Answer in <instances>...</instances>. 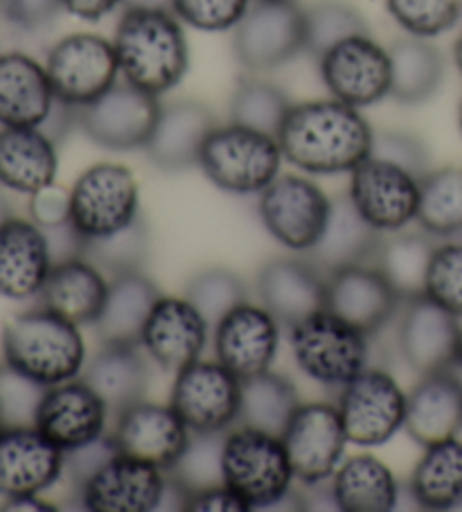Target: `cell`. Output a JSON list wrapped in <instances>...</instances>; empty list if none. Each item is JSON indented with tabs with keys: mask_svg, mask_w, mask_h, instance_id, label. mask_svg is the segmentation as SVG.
Here are the masks:
<instances>
[{
	"mask_svg": "<svg viewBox=\"0 0 462 512\" xmlns=\"http://www.w3.org/2000/svg\"><path fill=\"white\" fill-rule=\"evenodd\" d=\"M163 294L145 271H127L109 282L104 310L95 323L102 343H138L151 310Z\"/></svg>",
	"mask_w": 462,
	"mask_h": 512,
	"instance_id": "836d02e7",
	"label": "cell"
},
{
	"mask_svg": "<svg viewBox=\"0 0 462 512\" xmlns=\"http://www.w3.org/2000/svg\"><path fill=\"white\" fill-rule=\"evenodd\" d=\"M415 222L435 240L462 235V165H444L422 176Z\"/></svg>",
	"mask_w": 462,
	"mask_h": 512,
	"instance_id": "f35d334b",
	"label": "cell"
},
{
	"mask_svg": "<svg viewBox=\"0 0 462 512\" xmlns=\"http://www.w3.org/2000/svg\"><path fill=\"white\" fill-rule=\"evenodd\" d=\"M296 481L321 485L332 479L350 443L341 413L327 402L300 404L280 434Z\"/></svg>",
	"mask_w": 462,
	"mask_h": 512,
	"instance_id": "9a60e30c",
	"label": "cell"
},
{
	"mask_svg": "<svg viewBox=\"0 0 462 512\" xmlns=\"http://www.w3.org/2000/svg\"><path fill=\"white\" fill-rule=\"evenodd\" d=\"M109 413V406L86 379H70L39 395L32 425L68 454L102 440Z\"/></svg>",
	"mask_w": 462,
	"mask_h": 512,
	"instance_id": "e0dca14e",
	"label": "cell"
},
{
	"mask_svg": "<svg viewBox=\"0 0 462 512\" xmlns=\"http://www.w3.org/2000/svg\"><path fill=\"white\" fill-rule=\"evenodd\" d=\"M458 122H460V131H462V107H460V118H458Z\"/></svg>",
	"mask_w": 462,
	"mask_h": 512,
	"instance_id": "94428289",
	"label": "cell"
},
{
	"mask_svg": "<svg viewBox=\"0 0 462 512\" xmlns=\"http://www.w3.org/2000/svg\"><path fill=\"white\" fill-rule=\"evenodd\" d=\"M239 64L251 73L275 70L307 50L305 10L296 0H253L233 34Z\"/></svg>",
	"mask_w": 462,
	"mask_h": 512,
	"instance_id": "ba28073f",
	"label": "cell"
},
{
	"mask_svg": "<svg viewBox=\"0 0 462 512\" xmlns=\"http://www.w3.org/2000/svg\"><path fill=\"white\" fill-rule=\"evenodd\" d=\"M453 61H456V66H458V70L462 73V32L458 34L456 43H453Z\"/></svg>",
	"mask_w": 462,
	"mask_h": 512,
	"instance_id": "6f0895ef",
	"label": "cell"
},
{
	"mask_svg": "<svg viewBox=\"0 0 462 512\" xmlns=\"http://www.w3.org/2000/svg\"><path fill=\"white\" fill-rule=\"evenodd\" d=\"M390 97L406 107L422 104L438 93L444 79V57L429 39L402 37L388 48Z\"/></svg>",
	"mask_w": 462,
	"mask_h": 512,
	"instance_id": "d590c367",
	"label": "cell"
},
{
	"mask_svg": "<svg viewBox=\"0 0 462 512\" xmlns=\"http://www.w3.org/2000/svg\"><path fill=\"white\" fill-rule=\"evenodd\" d=\"M282 161L278 138L230 122L212 129L201 149L199 167L219 190L260 194L278 179Z\"/></svg>",
	"mask_w": 462,
	"mask_h": 512,
	"instance_id": "5b68a950",
	"label": "cell"
},
{
	"mask_svg": "<svg viewBox=\"0 0 462 512\" xmlns=\"http://www.w3.org/2000/svg\"><path fill=\"white\" fill-rule=\"evenodd\" d=\"M377 158H384V161L395 163L404 167L417 179L429 172V149L422 143L420 138L408 134V131H397V129H381L375 131V138H372V154Z\"/></svg>",
	"mask_w": 462,
	"mask_h": 512,
	"instance_id": "c3c4849f",
	"label": "cell"
},
{
	"mask_svg": "<svg viewBox=\"0 0 462 512\" xmlns=\"http://www.w3.org/2000/svg\"><path fill=\"white\" fill-rule=\"evenodd\" d=\"M3 357L10 373L50 388L84 373L86 343L77 323L41 305L5 323Z\"/></svg>",
	"mask_w": 462,
	"mask_h": 512,
	"instance_id": "3957f363",
	"label": "cell"
},
{
	"mask_svg": "<svg viewBox=\"0 0 462 512\" xmlns=\"http://www.w3.org/2000/svg\"><path fill=\"white\" fill-rule=\"evenodd\" d=\"M181 508L190 512H251L224 481L199 485V488L181 485Z\"/></svg>",
	"mask_w": 462,
	"mask_h": 512,
	"instance_id": "681fc988",
	"label": "cell"
},
{
	"mask_svg": "<svg viewBox=\"0 0 462 512\" xmlns=\"http://www.w3.org/2000/svg\"><path fill=\"white\" fill-rule=\"evenodd\" d=\"M170 404L192 436L228 434L242 413V379L217 359H199L176 373Z\"/></svg>",
	"mask_w": 462,
	"mask_h": 512,
	"instance_id": "9c48e42d",
	"label": "cell"
},
{
	"mask_svg": "<svg viewBox=\"0 0 462 512\" xmlns=\"http://www.w3.org/2000/svg\"><path fill=\"white\" fill-rule=\"evenodd\" d=\"M296 384L273 370L242 382V413L239 425L269 431L280 436L300 406Z\"/></svg>",
	"mask_w": 462,
	"mask_h": 512,
	"instance_id": "ab89813d",
	"label": "cell"
},
{
	"mask_svg": "<svg viewBox=\"0 0 462 512\" xmlns=\"http://www.w3.org/2000/svg\"><path fill=\"white\" fill-rule=\"evenodd\" d=\"M307 50L309 55L321 59L327 50L339 46L341 41L370 34V28L357 7L343 0H321L305 7Z\"/></svg>",
	"mask_w": 462,
	"mask_h": 512,
	"instance_id": "b9f144b4",
	"label": "cell"
},
{
	"mask_svg": "<svg viewBox=\"0 0 462 512\" xmlns=\"http://www.w3.org/2000/svg\"><path fill=\"white\" fill-rule=\"evenodd\" d=\"M246 282L235 271L224 267H210L199 271L188 282L185 298L203 314L210 328L224 319L242 303H246Z\"/></svg>",
	"mask_w": 462,
	"mask_h": 512,
	"instance_id": "7bdbcfd3",
	"label": "cell"
},
{
	"mask_svg": "<svg viewBox=\"0 0 462 512\" xmlns=\"http://www.w3.org/2000/svg\"><path fill=\"white\" fill-rule=\"evenodd\" d=\"M257 210L275 242L293 253H309L325 233L332 199L312 179L284 174L260 192Z\"/></svg>",
	"mask_w": 462,
	"mask_h": 512,
	"instance_id": "30bf717a",
	"label": "cell"
},
{
	"mask_svg": "<svg viewBox=\"0 0 462 512\" xmlns=\"http://www.w3.org/2000/svg\"><path fill=\"white\" fill-rule=\"evenodd\" d=\"M293 107L291 97L266 79L244 77L230 97V122L278 136L284 118Z\"/></svg>",
	"mask_w": 462,
	"mask_h": 512,
	"instance_id": "60d3db41",
	"label": "cell"
},
{
	"mask_svg": "<svg viewBox=\"0 0 462 512\" xmlns=\"http://www.w3.org/2000/svg\"><path fill=\"white\" fill-rule=\"evenodd\" d=\"M79 488L91 512H151L163 506L170 483L158 467L115 452Z\"/></svg>",
	"mask_w": 462,
	"mask_h": 512,
	"instance_id": "d6986e66",
	"label": "cell"
},
{
	"mask_svg": "<svg viewBox=\"0 0 462 512\" xmlns=\"http://www.w3.org/2000/svg\"><path fill=\"white\" fill-rule=\"evenodd\" d=\"M10 217H14V215H12L10 201H7V199L3 197V194H0V226H3Z\"/></svg>",
	"mask_w": 462,
	"mask_h": 512,
	"instance_id": "9f6ffc18",
	"label": "cell"
},
{
	"mask_svg": "<svg viewBox=\"0 0 462 512\" xmlns=\"http://www.w3.org/2000/svg\"><path fill=\"white\" fill-rule=\"evenodd\" d=\"M336 409L352 445L381 447L404 429L406 393L386 370L366 368L343 386Z\"/></svg>",
	"mask_w": 462,
	"mask_h": 512,
	"instance_id": "4fadbf2b",
	"label": "cell"
},
{
	"mask_svg": "<svg viewBox=\"0 0 462 512\" xmlns=\"http://www.w3.org/2000/svg\"><path fill=\"white\" fill-rule=\"evenodd\" d=\"M456 366L462 368V328H460V341H458V355H456Z\"/></svg>",
	"mask_w": 462,
	"mask_h": 512,
	"instance_id": "680465c9",
	"label": "cell"
},
{
	"mask_svg": "<svg viewBox=\"0 0 462 512\" xmlns=\"http://www.w3.org/2000/svg\"><path fill=\"white\" fill-rule=\"evenodd\" d=\"M118 454L138 458L163 472H174L192 443V431L172 404L140 400L115 416L109 434Z\"/></svg>",
	"mask_w": 462,
	"mask_h": 512,
	"instance_id": "5bb4252c",
	"label": "cell"
},
{
	"mask_svg": "<svg viewBox=\"0 0 462 512\" xmlns=\"http://www.w3.org/2000/svg\"><path fill=\"white\" fill-rule=\"evenodd\" d=\"M399 298L377 264H350L325 276V310L363 334H377L399 312Z\"/></svg>",
	"mask_w": 462,
	"mask_h": 512,
	"instance_id": "ffe728a7",
	"label": "cell"
},
{
	"mask_svg": "<svg viewBox=\"0 0 462 512\" xmlns=\"http://www.w3.org/2000/svg\"><path fill=\"white\" fill-rule=\"evenodd\" d=\"M426 296L462 319V242L438 244L426 278Z\"/></svg>",
	"mask_w": 462,
	"mask_h": 512,
	"instance_id": "bcb514c9",
	"label": "cell"
},
{
	"mask_svg": "<svg viewBox=\"0 0 462 512\" xmlns=\"http://www.w3.org/2000/svg\"><path fill=\"white\" fill-rule=\"evenodd\" d=\"M433 240L435 237L424 231H397L390 240H381L379 253L372 264H377L404 303L426 296V278H429L433 253L438 249Z\"/></svg>",
	"mask_w": 462,
	"mask_h": 512,
	"instance_id": "74e56055",
	"label": "cell"
},
{
	"mask_svg": "<svg viewBox=\"0 0 462 512\" xmlns=\"http://www.w3.org/2000/svg\"><path fill=\"white\" fill-rule=\"evenodd\" d=\"M161 107L156 95L122 79L95 102L77 109V127L88 140L111 152L145 149Z\"/></svg>",
	"mask_w": 462,
	"mask_h": 512,
	"instance_id": "7c38bea8",
	"label": "cell"
},
{
	"mask_svg": "<svg viewBox=\"0 0 462 512\" xmlns=\"http://www.w3.org/2000/svg\"><path fill=\"white\" fill-rule=\"evenodd\" d=\"M368 334L321 310L289 328V343L298 368L325 386H345L368 368Z\"/></svg>",
	"mask_w": 462,
	"mask_h": 512,
	"instance_id": "8992f818",
	"label": "cell"
},
{
	"mask_svg": "<svg viewBox=\"0 0 462 512\" xmlns=\"http://www.w3.org/2000/svg\"><path fill=\"white\" fill-rule=\"evenodd\" d=\"M253 0H174L181 23L201 32L235 30Z\"/></svg>",
	"mask_w": 462,
	"mask_h": 512,
	"instance_id": "7dc6e473",
	"label": "cell"
},
{
	"mask_svg": "<svg viewBox=\"0 0 462 512\" xmlns=\"http://www.w3.org/2000/svg\"><path fill=\"white\" fill-rule=\"evenodd\" d=\"M55 104L46 64L25 52L0 55V127H43Z\"/></svg>",
	"mask_w": 462,
	"mask_h": 512,
	"instance_id": "f1b7e54d",
	"label": "cell"
},
{
	"mask_svg": "<svg viewBox=\"0 0 462 512\" xmlns=\"http://www.w3.org/2000/svg\"><path fill=\"white\" fill-rule=\"evenodd\" d=\"M221 481L239 494L248 510H266L287 501L293 467L280 436L253 427H237L221 440Z\"/></svg>",
	"mask_w": 462,
	"mask_h": 512,
	"instance_id": "277c9868",
	"label": "cell"
},
{
	"mask_svg": "<svg viewBox=\"0 0 462 512\" xmlns=\"http://www.w3.org/2000/svg\"><path fill=\"white\" fill-rule=\"evenodd\" d=\"M386 5L399 28L422 39L453 30L462 16V0H386Z\"/></svg>",
	"mask_w": 462,
	"mask_h": 512,
	"instance_id": "f6af8a7d",
	"label": "cell"
},
{
	"mask_svg": "<svg viewBox=\"0 0 462 512\" xmlns=\"http://www.w3.org/2000/svg\"><path fill=\"white\" fill-rule=\"evenodd\" d=\"M332 499L343 512H390L397 508L399 481L377 456L357 454L336 467Z\"/></svg>",
	"mask_w": 462,
	"mask_h": 512,
	"instance_id": "e575fe53",
	"label": "cell"
},
{
	"mask_svg": "<svg viewBox=\"0 0 462 512\" xmlns=\"http://www.w3.org/2000/svg\"><path fill=\"white\" fill-rule=\"evenodd\" d=\"M52 264L48 237L32 219L10 217L0 226V296L12 300L39 296Z\"/></svg>",
	"mask_w": 462,
	"mask_h": 512,
	"instance_id": "4316f807",
	"label": "cell"
},
{
	"mask_svg": "<svg viewBox=\"0 0 462 512\" xmlns=\"http://www.w3.org/2000/svg\"><path fill=\"white\" fill-rule=\"evenodd\" d=\"M318 64L327 91L354 109L372 107L390 95L388 48L379 46L370 34L341 41Z\"/></svg>",
	"mask_w": 462,
	"mask_h": 512,
	"instance_id": "ac0fdd59",
	"label": "cell"
},
{
	"mask_svg": "<svg viewBox=\"0 0 462 512\" xmlns=\"http://www.w3.org/2000/svg\"><path fill=\"white\" fill-rule=\"evenodd\" d=\"M381 246V233L372 228L354 208L350 194L332 199L325 233L312 251L305 253L325 276L350 264L375 262Z\"/></svg>",
	"mask_w": 462,
	"mask_h": 512,
	"instance_id": "1f68e13d",
	"label": "cell"
},
{
	"mask_svg": "<svg viewBox=\"0 0 462 512\" xmlns=\"http://www.w3.org/2000/svg\"><path fill=\"white\" fill-rule=\"evenodd\" d=\"M257 296L280 325L291 328L325 310V273L307 258H273L257 273Z\"/></svg>",
	"mask_w": 462,
	"mask_h": 512,
	"instance_id": "d4e9b609",
	"label": "cell"
},
{
	"mask_svg": "<svg viewBox=\"0 0 462 512\" xmlns=\"http://www.w3.org/2000/svg\"><path fill=\"white\" fill-rule=\"evenodd\" d=\"M113 48L120 75L156 97L179 86L190 68L183 23L167 10H124Z\"/></svg>",
	"mask_w": 462,
	"mask_h": 512,
	"instance_id": "7a4b0ae2",
	"label": "cell"
},
{
	"mask_svg": "<svg viewBox=\"0 0 462 512\" xmlns=\"http://www.w3.org/2000/svg\"><path fill=\"white\" fill-rule=\"evenodd\" d=\"M284 161L318 176L352 172L372 154L375 129L341 100H312L293 104L278 131Z\"/></svg>",
	"mask_w": 462,
	"mask_h": 512,
	"instance_id": "6da1fadb",
	"label": "cell"
},
{
	"mask_svg": "<svg viewBox=\"0 0 462 512\" xmlns=\"http://www.w3.org/2000/svg\"><path fill=\"white\" fill-rule=\"evenodd\" d=\"M462 319L429 296L408 300L399 321V352L415 373H438L456 366Z\"/></svg>",
	"mask_w": 462,
	"mask_h": 512,
	"instance_id": "cb8c5ba5",
	"label": "cell"
},
{
	"mask_svg": "<svg viewBox=\"0 0 462 512\" xmlns=\"http://www.w3.org/2000/svg\"><path fill=\"white\" fill-rule=\"evenodd\" d=\"M127 10H167L174 12V0H124Z\"/></svg>",
	"mask_w": 462,
	"mask_h": 512,
	"instance_id": "11a10c76",
	"label": "cell"
},
{
	"mask_svg": "<svg viewBox=\"0 0 462 512\" xmlns=\"http://www.w3.org/2000/svg\"><path fill=\"white\" fill-rule=\"evenodd\" d=\"M46 70L57 100L75 109L95 102L120 77L113 41L88 32L59 39L48 52Z\"/></svg>",
	"mask_w": 462,
	"mask_h": 512,
	"instance_id": "8fae6325",
	"label": "cell"
},
{
	"mask_svg": "<svg viewBox=\"0 0 462 512\" xmlns=\"http://www.w3.org/2000/svg\"><path fill=\"white\" fill-rule=\"evenodd\" d=\"M66 470V452L34 425L0 431V497H30L55 485Z\"/></svg>",
	"mask_w": 462,
	"mask_h": 512,
	"instance_id": "44dd1931",
	"label": "cell"
},
{
	"mask_svg": "<svg viewBox=\"0 0 462 512\" xmlns=\"http://www.w3.org/2000/svg\"><path fill=\"white\" fill-rule=\"evenodd\" d=\"M109 282L104 271L86 258L55 262L41 289V305L64 319L82 325H95L104 310Z\"/></svg>",
	"mask_w": 462,
	"mask_h": 512,
	"instance_id": "4dcf8cb0",
	"label": "cell"
},
{
	"mask_svg": "<svg viewBox=\"0 0 462 512\" xmlns=\"http://www.w3.org/2000/svg\"><path fill=\"white\" fill-rule=\"evenodd\" d=\"M61 10V0H0V12L5 19L25 32L46 28Z\"/></svg>",
	"mask_w": 462,
	"mask_h": 512,
	"instance_id": "f907efd6",
	"label": "cell"
},
{
	"mask_svg": "<svg viewBox=\"0 0 462 512\" xmlns=\"http://www.w3.org/2000/svg\"><path fill=\"white\" fill-rule=\"evenodd\" d=\"M57 140L41 127H0V185L19 194H37L55 183Z\"/></svg>",
	"mask_w": 462,
	"mask_h": 512,
	"instance_id": "f546056e",
	"label": "cell"
},
{
	"mask_svg": "<svg viewBox=\"0 0 462 512\" xmlns=\"http://www.w3.org/2000/svg\"><path fill=\"white\" fill-rule=\"evenodd\" d=\"M280 328L282 325L266 307L246 300L212 328L215 357L242 382L266 373L278 355Z\"/></svg>",
	"mask_w": 462,
	"mask_h": 512,
	"instance_id": "7402d4cb",
	"label": "cell"
},
{
	"mask_svg": "<svg viewBox=\"0 0 462 512\" xmlns=\"http://www.w3.org/2000/svg\"><path fill=\"white\" fill-rule=\"evenodd\" d=\"M138 343H102L97 355L84 366V377L118 416L127 406L145 400L149 366Z\"/></svg>",
	"mask_w": 462,
	"mask_h": 512,
	"instance_id": "d6a6232c",
	"label": "cell"
},
{
	"mask_svg": "<svg viewBox=\"0 0 462 512\" xmlns=\"http://www.w3.org/2000/svg\"><path fill=\"white\" fill-rule=\"evenodd\" d=\"M354 208L379 233H397L415 222L420 206V179L384 158L368 156L350 172Z\"/></svg>",
	"mask_w": 462,
	"mask_h": 512,
	"instance_id": "2e32d148",
	"label": "cell"
},
{
	"mask_svg": "<svg viewBox=\"0 0 462 512\" xmlns=\"http://www.w3.org/2000/svg\"><path fill=\"white\" fill-rule=\"evenodd\" d=\"M0 510H3V512H55V506L39 499V494H30V497L5 499V503L0 506Z\"/></svg>",
	"mask_w": 462,
	"mask_h": 512,
	"instance_id": "db71d44e",
	"label": "cell"
},
{
	"mask_svg": "<svg viewBox=\"0 0 462 512\" xmlns=\"http://www.w3.org/2000/svg\"><path fill=\"white\" fill-rule=\"evenodd\" d=\"M210 323L188 298L161 296L142 330L145 355L170 373L199 361L210 337Z\"/></svg>",
	"mask_w": 462,
	"mask_h": 512,
	"instance_id": "603a6c76",
	"label": "cell"
},
{
	"mask_svg": "<svg viewBox=\"0 0 462 512\" xmlns=\"http://www.w3.org/2000/svg\"><path fill=\"white\" fill-rule=\"evenodd\" d=\"M5 429V418H3V409H0V431Z\"/></svg>",
	"mask_w": 462,
	"mask_h": 512,
	"instance_id": "91938a15",
	"label": "cell"
},
{
	"mask_svg": "<svg viewBox=\"0 0 462 512\" xmlns=\"http://www.w3.org/2000/svg\"><path fill=\"white\" fill-rule=\"evenodd\" d=\"M147 253L149 233L142 217L124 231L104 237V240L86 242L84 246V258L91 260L102 271H109L111 276H120V273L127 271H142V264L147 262Z\"/></svg>",
	"mask_w": 462,
	"mask_h": 512,
	"instance_id": "ee69618b",
	"label": "cell"
},
{
	"mask_svg": "<svg viewBox=\"0 0 462 512\" xmlns=\"http://www.w3.org/2000/svg\"><path fill=\"white\" fill-rule=\"evenodd\" d=\"M64 10L82 21H100L104 16L113 14L124 0H61Z\"/></svg>",
	"mask_w": 462,
	"mask_h": 512,
	"instance_id": "f5cc1de1",
	"label": "cell"
},
{
	"mask_svg": "<svg viewBox=\"0 0 462 512\" xmlns=\"http://www.w3.org/2000/svg\"><path fill=\"white\" fill-rule=\"evenodd\" d=\"M215 127V113L197 100L163 104L145 152L149 161L161 170L183 172L199 165L201 149Z\"/></svg>",
	"mask_w": 462,
	"mask_h": 512,
	"instance_id": "484cf974",
	"label": "cell"
},
{
	"mask_svg": "<svg viewBox=\"0 0 462 512\" xmlns=\"http://www.w3.org/2000/svg\"><path fill=\"white\" fill-rule=\"evenodd\" d=\"M140 219V190L129 167L97 163L70 188V224L86 242L104 240Z\"/></svg>",
	"mask_w": 462,
	"mask_h": 512,
	"instance_id": "52a82bcc",
	"label": "cell"
},
{
	"mask_svg": "<svg viewBox=\"0 0 462 512\" xmlns=\"http://www.w3.org/2000/svg\"><path fill=\"white\" fill-rule=\"evenodd\" d=\"M404 429L417 445L429 447L462 431V379L449 370L420 375L406 393Z\"/></svg>",
	"mask_w": 462,
	"mask_h": 512,
	"instance_id": "83f0119b",
	"label": "cell"
},
{
	"mask_svg": "<svg viewBox=\"0 0 462 512\" xmlns=\"http://www.w3.org/2000/svg\"><path fill=\"white\" fill-rule=\"evenodd\" d=\"M411 497L422 510L444 512L462 506V440L449 438L424 447L411 474Z\"/></svg>",
	"mask_w": 462,
	"mask_h": 512,
	"instance_id": "8d00e7d4",
	"label": "cell"
},
{
	"mask_svg": "<svg viewBox=\"0 0 462 512\" xmlns=\"http://www.w3.org/2000/svg\"><path fill=\"white\" fill-rule=\"evenodd\" d=\"M30 217L34 224L43 228V231H46V228L70 224V190L52 183L48 188L32 194Z\"/></svg>",
	"mask_w": 462,
	"mask_h": 512,
	"instance_id": "816d5d0a",
	"label": "cell"
}]
</instances>
